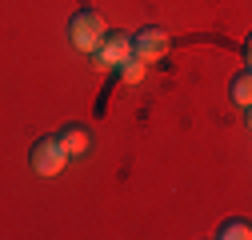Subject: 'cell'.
I'll use <instances>...</instances> for the list:
<instances>
[{
    "instance_id": "ba28073f",
    "label": "cell",
    "mask_w": 252,
    "mask_h": 240,
    "mask_svg": "<svg viewBox=\"0 0 252 240\" xmlns=\"http://www.w3.org/2000/svg\"><path fill=\"white\" fill-rule=\"evenodd\" d=\"M144 72H148V64H144V60H136V56H128V60L120 64L124 84H140V80H144Z\"/></svg>"
},
{
    "instance_id": "8992f818",
    "label": "cell",
    "mask_w": 252,
    "mask_h": 240,
    "mask_svg": "<svg viewBox=\"0 0 252 240\" xmlns=\"http://www.w3.org/2000/svg\"><path fill=\"white\" fill-rule=\"evenodd\" d=\"M216 236L220 240H248L252 228H248V220H224V224L216 228Z\"/></svg>"
},
{
    "instance_id": "7a4b0ae2",
    "label": "cell",
    "mask_w": 252,
    "mask_h": 240,
    "mask_svg": "<svg viewBox=\"0 0 252 240\" xmlns=\"http://www.w3.org/2000/svg\"><path fill=\"white\" fill-rule=\"evenodd\" d=\"M28 164H32L36 176H56V172L68 168V152L60 148L56 136H44V140H36L32 148H28Z\"/></svg>"
},
{
    "instance_id": "277c9868",
    "label": "cell",
    "mask_w": 252,
    "mask_h": 240,
    "mask_svg": "<svg viewBox=\"0 0 252 240\" xmlns=\"http://www.w3.org/2000/svg\"><path fill=\"white\" fill-rule=\"evenodd\" d=\"M164 52H168V32L164 28H140V32L132 36V56L144 60V64L164 60Z\"/></svg>"
},
{
    "instance_id": "6da1fadb",
    "label": "cell",
    "mask_w": 252,
    "mask_h": 240,
    "mask_svg": "<svg viewBox=\"0 0 252 240\" xmlns=\"http://www.w3.org/2000/svg\"><path fill=\"white\" fill-rule=\"evenodd\" d=\"M104 32H108V24H104L96 12H88V8H80V12L68 20V40H72L76 52H96V44H100Z\"/></svg>"
},
{
    "instance_id": "52a82bcc",
    "label": "cell",
    "mask_w": 252,
    "mask_h": 240,
    "mask_svg": "<svg viewBox=\"0 0 252 240\" xmlns=\"http://www.w3.org/2000/svg\"><path fill=\"white\" fill-rule=\"evenodd\" d=\"M232 100H236L240 108L252 104V76H248V72H240V76L232 80Z\"/></svg>"
},
{
    "instance_id": "3957f363",
    "label": "cell",
    "mask_w": 252,
    "mask_h": 240,
    "mask_svg": "<svg viewBox=\"0 0 252 240\" xmlns=\"http://www.w3.org/2000/svg\"><path fill=\"white\" fill-rule=\"evenodd\" d=\"M92 56H96L100 68H120L124 60L132 56V36H128V32H104Z\"/></svg>"
},
{
    "instance_id": "5b68a950",
    "label": "cell",
    "mask_w": 252,
    "mask_h": 240,
    "mask_svg": "<svg viewBox=\"0 0 252 240\" xmlns=\"http://www.w3.org/2000/svg\"><path fill=\"white\" fill-rule=\"evenodd\" d=\"M56 140H60V148L68 152V160H72V156H84L88 148H92V132H88L84 124H68V128H60Z\"/></svg>"
}]
</instances>
